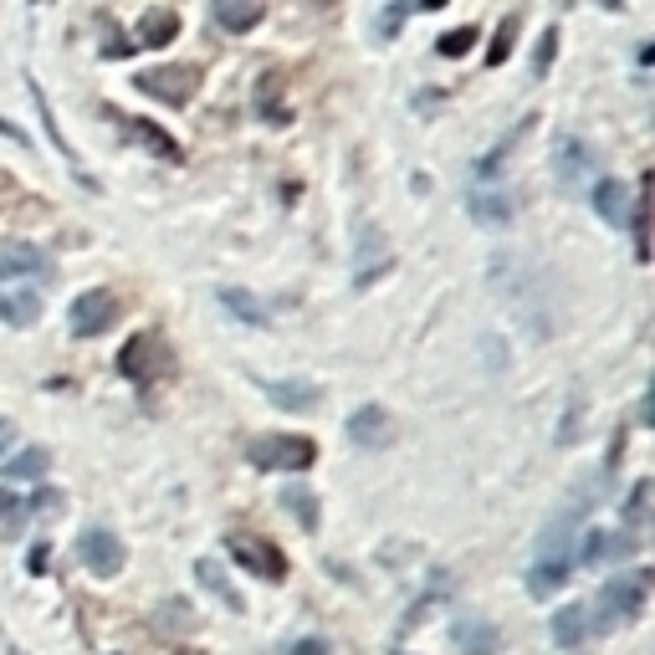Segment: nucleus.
Here are the masks:
<instances>
[{
    "instance_id": "obj_18",
    "label": "nucleus",
    "mask_w": 655,
    "mask_h": 655,
    "mask_svg": "<svg viewBox=\"0 0 655 655\" xmlns=\"http://www.w3.org/2000/svg\"><path fill=\"white\" fill-rule=\"evenodd\" d=\"M180 36V11H164V6H149L139 16V41L134 47H164V41Z\"/></svg>"
},
{
    "instance_id": "obj_15",
    "label": "nucleus",
    "mask_w": 655,
    "mask_h": 655,
    "mask_svg": "<svg viewBox=\"0 0 655 655\" xmlns=\"http://www.w3.org/2000/svg\"><path fill=\"white\" fill-rule=\"evenodd\" d=\"M261 384V395H267L272 405L282 410H297V415H308L323 405V389L318 384H302V379H256Z\"/></svg>"
},
{
    "instance_id": "obj_6",
    "label": "nucleus",
    "mask_w": 655,
    "mask_h": 655,
    "mask_svg": "<svg viewBox=\"0 0 655 655\" xmlns=\"http://www.w3.org/2000/svg\"><path fill=\"white\" fill-rule=\"evenodd\" d=\"M226 553L241 563L246 574L267 579V584H282V579H287V553H282L277 543H267V538H256V533H231V538H226Z\"/></svg>"
},
{
    "instance_id": "obj_3",
    "label": "nucleus",
    "mask_w": 655,
    "mask_h": 655,
    "mask_svg": "<svg viewBox=\"0 0 655 655\" xmlns=\"http://www.w3.org/2000/svg\"><path fill=\"white\" fill-rule=\"evenodd\" d=\"M169 364H174V354H169L164 333H154V328L134 333V338L123 343V354H118V369H123V379H134L139 389H149L154 379H164V374H169Z\"/></svg>"
},
{
    "instance_id": "obj_29",
    "label": "nucleus",
    "mask_w": 655,
    "mask_h": 655,
    "mask_svg": "<svg viewBox=\"0 0 655 655\" xmlns=\"http://www.w3.org/2000/svg\"><path fill=\"white\" fill-rule=\"evenodd\" d=\"M164 625H169L174 635H190V630H195V615H190V604H185V599H169V604L159 609V630H164Z\"/></svg>"
},
{
    "instance_id": "obj_11",
    "label": "nucleus",
    "mask_w": 655,
    "mask_h": 655,
    "mask_svg": "<svg viewBox=\"0 0 655 655\" xmlns=\"http://www.w3.org/2000/svg\"><path fill=\"white\" fill-rule=\"evenodd\" d=\"M52 256L41 246H0V282L11 277H31V282H52Z\"/></svg>"
},
{
    "instance_id": "obj_25",
    "label": "nucleus",
    "mask_w": 655,
    "mask_h": 655,
    "mask_svg": "<svg viewBox=\"0 0 655 655\" xmlns=\"http://www.w3.org/2000/svg\"><path fill=\"white\" fill-rule=\"evenodd\" d=\"M195 574H200V584H205V589H210L215 599H221L226 609H236V615H241V594H236V589L226 584V574H221V569H215V563H210V558H200V563H195Z\"/></svg>"
},
{
    "instance_id": "obj_12",
    "label": "nucleus",
    "mask_w": 655,
    "mask_h": 655,
    "mask_svg": "<svg viewBox=\"0 0 655 655\" xmlns=\"http://www.w3.org/2000/svg\"><path fill=\"white\" fill-rule=\"evenodd\" d=\"M553 169H558V185H584L589 174H594V154H589V144L584 139H574V134H558V144H553Z\"/></svg>"
},
{
    "instance_id": "obj_26",
    "label": "nucleus",
    "mask_w": 655,
    "mask_h": 655,
    "mask_svg": "<svg viewBox=\"0 0 655 655\" xmlns=\"http://www.w3.org/2000/svg\"><path fill=\"white\" fill-rule=\"evenodd\" d=\"M215 21L226 31H251L261 21V6H241V0H215Z\"/></svg>"
},
{
    "instance_id": "obj_14",
    "label": "nucleus",
    "mask_w": 655,
    "mask_h": 655,
    "mask_svg": "<svg viewBox=\"0 0 655 655\" xmlns=\"http://www.w3.org/2000/svg\"><path fill=\"white\" fill-rule=\"evenodd\" d=\"M451 645L461 655H492V650H502V630L492 620H482V615H461L451 625Z\"/></svg>"
},
{
    "instance_id": "obj_16",
    "label": "nucleus",
    "mask_w": 655,
    "mask_h": 655,
    "mask_svg": "<svg viewBox=\"0 0 655 655\" xmlns=\"http://www.w3.org/2000/svg\"><path fill=\"white\" fill-rule=\"evenodd\" d=\"M512 215H517V205H512V195L507 190H487V185H476L471 190V221H482V226H512Z\"/></svg>"
},
{
    "instance_id": "obj_5",
    "label": "nucleus",
    "mask_w": 655,
    "mask_h": 655,
    "mask_svg": "<svg viewBox=\"0 0 655 655\" xmlns=\"http://www.w3.org/2000/svg\"><path fill=\"white\" fill-rule=\"evenodd\" d=\"M134 87H139L144 98L164 103V108H185V103L195 98V87H200V67H190V62L149 67V72H139V77H134Z\"/></svg>"
},
{
    "instance_id": "obj_10",
    "label": "nucleus",
    "mask_w": 655,
    "mask_h": 655,
    "mask_svg": "<svg viewBox=\"0 0 655 655\" xmlns=\"http://www.w3.org/2000/svg\"><path fill=\"white\" fill-rule=\"evenodd\" d=\"M108 118L118 123V134H123L128 144H144L154 159H164V164H180V159H185V149L174 144V139L164 134V128H154L149 118H123V113H113V108H108Z\"/></svg>"
},
{
    "instance_id": "obj_36",
    "label": "nucleus",
    "mask_w": 655,
    "mask_h": 655,
    "mask_svg": "<svg viewBox=\"0 0 655 655\" xmlns=\"http://www.w3.org/2000/svg\"><path fill=\"white\" fill-rule=\"evenodd\" d=\"M292 655H328V645H323V640H297Z\"/></svg>"
},
{
    "instance_id": "obj_8",
    "label": "nucleus",
    "mask_w": 655,
    "mask_h": 655,
    "mask_svg": "<svg viewBox=\"0 0 655 655\" xmlns=\"http://www.w3.org/2000/svg\"><path fill=\"white\" fill-rule=\"evenodd\" d=\"M395 435H400V425L384 405H364V410L348 415V441L359 451H384V446H395Z\"/></svg>"
},
{
    "instance_id": "obj_7",
    "label": "nucleus",
    "mask_w": 655,
    "mask_h": 655,
    "mask_svg": "<svg viewBox=\"0 0 655 655\" xmlns=\"http://www.w3.org/2000/svg\"><path fill=\"white\" fill-rule=\"evenodd\" d=\"M118 313H123L118 292L113 287H93V292H82L72 302V333L77 338H98V333H108L118 323Z\"/></svg>"
},
{
    "instance_id": "obj_32",
    "label": "nucleus",
    "mask_w": 655,
    "mask_h": 655,
    "mask_svg": "<svg viewBox=\"0 0 655 655\" xmlns=\"http://www.w3.org/2000/svg\"><path fill=\"white\" fill-rule=\"evenodd\" d=\"M553 52H558V31L548 26V31H543V41H538V57H533V77H548V67H553Z\"/></svg>"
},
{
    "instance_id": "obj_37",
    "label": "nucleus",
    "mask_w": 655,
    "mask_h": 655,
    "mask_svg": "<svg viewBox=\"0 0 655 655\" xmlns=\"http://www.w3.org/2000/svg\"><path fill=\"white\" fill-rule=\"evenodd\" d=\"M11 441H16V425H11V420H0V451H6Z\"/></svg>"
},
{
    "instance_id": "obj_21",
    "label": "nucleus",
    "mask_w": 655,
    "mask_h": 655,
    "mask_svg": "<svg viewBox=\"0 0 655 655\" xmlns=\"http://www.w3.org/2000/svg\"><path fill=\"white\" fill-rule=\"evenodd\" d=\"M553 640L563 650H579L589 640V620H584V604H569V609H558L553 615Z\"/></svg>"
},
{
    "instance_id": "obj_13",
    "label": "nucleus",
    "mask_w": 655,
    "mask_h": 655,
    "mask_svg": "<svg viewBox=\"0 0 655 655\" xmlns=\"http://www.w3.org/2000/svg\"><path fill=\"white\" fill-rule=\"evenodd\" d=\"M635 548H640V538H630V533L589 528V533H584V548H579V563H589V569H599V563H625Z\"/></svg>"
},
{
    "instance_id": "obj_34",
    "label": "nucleus",
    "mask_w": 655,
    "mask_h": 655,
    "mask_svg": "<svg viewBox=\"0 0 655 655\" xmlns=\"http://www.w3.org/2000/svg\"><path fill=\"white\" fill-rule=\"evenodd\" d=\"M36 108H41V123H47V118H52V108H47V98H41V87H36ZM52 144H57V149H62V154L72 159V149L62 144V134H52Z\"/></svg>"
},
{
    "instance_id": "obj_20",
    "label": "nucleus",
    "mask_w": 655,
    "mask_h": 655,
    "mask_svg": "<svg viewBox=\"0 0 655 655\" xmlns=\"http://www.w3.org/2000/svg\"><path fill=\"white\" fill-rule=\"evenodd\" d=\"M282 87H287V77H282V72H267V77H261V87H256V113L267 118L272 128H282V123H287V108H282Z\"/></svg>"
},
{
    "instance_id": "obj_30",
    "label": "nucleus",
    "mask_w": 655,
    "mask_h": 655,
    "mask_svg": "<svg viewBox=\"0 0 655 655\" xmlns=\"http://www.w3.org/2000/svg\"><path fill=\"white\" fill-rule=\"evenodd\" d=\"M471 41H476V26H456V31L441 36V47H435V52H441V57H466Z\"/></svg>"
},
{
    "instance_id": "obj_22",
    "label": "nucleus",
    "mask_w": 655,
    "mask_h": 655,
    "mask_svg": "<svg viewBox=\"0 0 655 655\" xmlns=\"http://www.w3.org/2000/svg\"><path fill=\"white\" fill-rule=\"evenodd\" d=\"M221 302H226L231 318H241V323H251V328H267V323H272V313L261 308L251 292H241V287H221Z\"/></svg>"
},
{
    "instance_id": "obj_33",
    "label": "nucleus",
    "mask_w": 655,
    "mask_h": 655,
    "mask_svg": "<svg viewBox=\"0 0 655 655\" xmlns=\"http://www.w3.org/2000/svg\"><path fill=\"white\" fill-rule=\"evenodd\" d=\"M16 517H21V502L11 492H0V528H16Z\"/></svg>"
},
{
    "instance_id": "obj_4",
    "label": "nucleus",
    "mask_w": 655,
    "mask_h": 655,
    "mask_svg": "<svg viewBox=\"0 0 655 655\" xmlns=\"http://www.w3.org/2000/svg\"><path fill=\"white\" fill-rule=\"evenodd\" d=\"M246 461L261 471H308L318 461V446L308 435H256L246 446Z\"/></svg>"
},
{
    "instance_id": "obj_28",
    "label": "nucleus",
    "mask_w": 655,
    "mask_h": 655,
    "mask_svg": "<svg viewBox=\"0 0 655 655\" xmlns=\"http://www.w3.org/2000/svg\"><path fill=\"white\" fill-rule=\"evenodd\" d=\"M517 16H502V26H497V41H492V47H487V67H502L507 57H512V41H517Z\"/></svg>"
},
{
    "instance_id": "obj_23",
    "label": "nucleus",
    "mask_w": 655,
    "mask_h": 655,
    "mask_svg": "<svg viewBox=\"0 0 655 655\" xmlns=\"http://www.w3.org/2000/svg\"><path fill=\"white\" fill-rule=\"evenodd\" d=\"M47 466H52V456L41 446H31V451H21V456H11L6 466H0V476H6V482H31V476H47Z\"/></svg>"
},
{
    "instance_id": "obj_9",
    "label": "nucleus",
    "mask_w": 655,
    "mask_h": 655,
    "mask_svg": "<svg viewBox=\"0 0 655 655\" xmlns=\"http://www.w3.org/2000/svg\"><path fill=\"white\" fill-rule=\"evenodd\" d=\"M77 558H82L98 579H118V574H123V543H118L108 528H87V533L77 538Z\"/></svg>"
},
{
    "instance_id": "obj_35",
    "label": "nucleus",
    "mask_w": 655,
    "mask_h": 655,
    "mask_svg": "<svg viewBox=\"0 0 655 655\" xmlns=\"http://www.w3.org/2000/svg\"><path fill=\"white\" fill-rule=\"evenodd\" d=\"M47 563H52V548H47V543H41V548H31V574H41Z\"/></svg>"
},
{
    "instance_id": "obj_1",
    "label": "nucleus",
    "mask_w": 655,
    "mask_h": 655,
    "mask_svg": "<svg viewBox=\"0 0 655 655\" xmlns=\"http://www.w3.org/2000/svg\"><path fill=\"white\" fill-rule=\"evenodd\" d=\"M589 502L594 497H569L558 507V517L543 528V538H538V553H533V569H528V594L533 599H553L563 584H569V574H574V528H579V517L589 512Z\"/></svg>"
},
{
    "instance_id": "obj_19",
    "label": "nucleus",
    "mask_w": 655,
    "mask_h": 655,
    "mask_svg": "<svg viewBox=\"0 0 655 655\" xmlns=\"http://www.w3.org/2000/svg\"><path fill=\"white\" fill-rule=\"evenodd\" d=\"M594 210H599L604 226H625L630 221V190L620 180H599L594 185Z\"/></svg>"
},
{
    "instance_id": "obj_2",
    "label": "nucleus",
    "mask_w": 655,
    "mask_h": 655,
    "mask_svg": "<svg viewBox=\"0 0 655 655\" xmlns=\"http://www.w3.org/2000/svg\"><path fill=\"white\" fill-rule=\"evenodd\" d=\"M645 599H650V569H630V574H615L594 604L584 609L589 630H615V625H630L635 615H645Z\"/></svg>"
},
{
    "instance_id": "obj_31",
    "label": "nucleus",
    "mask_w": 655,
    "mask_h": 655,
    "mask_svg": "<svg viewBox=\"0 0 655 655\" xmlns=\"http://www.w3.org/2000/svg\"><path fill=\"white\" fill-rule=\"evenodd\" d=\"M645 497H650V487L640 482V487L630 492V507H625V522H630V538H640V528H645Z\"/></svg>"
},
{
    "instance_id": "obj_24",
    "label": "nucleus",
    "mask_w": 655,
    "mask_h": 655,
    "mask_svg": "<svg viewBox=\"0 0 655 655\" xmlns=\"http://www.w3.org/2000/svg\"><path fill=\"white\" fill-rule=\"evenodd\" d=\"M282 507L297 517L302 533H318V497H313L308 487H287V492H282Z\"/></svg>"
},
{
    "instance_id": "obj_17",
    "label": "nucleus",
    "mask_w": 655,
    "mask_h": 655,
    "mask_svg": "<svg viewBox=\"0 0 655 655\" xmlns=\"http://www.w3.org/2000/svg\"><path fill=\"white\" fill-rule=\"evenodd\" d=\"M36 318H41V292H36V287L0 292V323H11V328H31Z\"/></svg>"
},
{
    "instance_id": "obj_27",
    "label": "nucleus",
    "mask_w": 655,
    "mask_h": 655,
    "mask_svg": "<svg viewBox=\"0 0 655 655\" xmlns=\"http://www.w3.org/2000/svg\"><path fill=\"white\" fill-rule=\"evenodd\" d=\"M630 226H635V256L645 261V256H650V210H645V180H640V195L630 200Z\"/></svg>"
}]
</instances>
